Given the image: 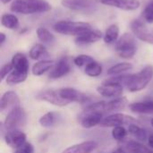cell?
<instances>
[{"label":"cell","instance_id":"1","mask_svg":"<svg viewBox=\"0 0 153 153\" xmlns=\"http://www.w3.org/2000/svg\"><path fill=\"white\" fill-rule=\"evenodd\" d=\"M51 4L46 0H14L11 4V11L20 14H34L50 11Z\"/></svg>","mask_w":153,"mask_h":153},{"label":"cell","instance_id":"2","mask_svg":"<svg viewBox=\"0 0 153 153\" xmlns=\"http://www.w3.org/2000/svg\"><path fill=\"white\" fill-rule=\"evenodd\" d=\"M13 65L12 73L6 77V83L9 85H15L23 82L29 74V61L25 55L16 53L11 61Z\"/></svg>","mask_w":153,"mask_h":153},{"label":"cell","instance_id":"3","mask_svg":"<svg viewBox=\"0 0 153 153\" xmlns=\"http://www.w3.org/2000/svg\"><path fill=\"white\" fill-rule=\"evenodd\" d=\"M56 32L67 36H81L83 33L91 30V26L84 22H73V21H59L54 24Z\"/></svg>","mask_w":153,"mask_h":153},{"label":"cell","instance_id":"4","mask_svg":"<svg viewBox=\"0 0 153 153\" xmlns=\"http://www.w3.org/2000/svg\"><path fill=\"white\" fill-rule=\"evenodd\" d=\"M153 77V66L146 65L139 73L130 74L126 88L131 92L141 91L145 89L151 82Z\"/></svg>","mask_w":153,"mask_h":153},{"label":"cell","instance_id":"5","mask_svg":"<svg viewBox=\"0 0 153 153\" xmlns=\"http://www.w3.org/2000/svg\"><path fill=\"white\" fill-rule=\"evenodd\" d=\"M116 51L124 59L133 58L137 51V45L134 35L131 33L123 34L116 43Z\"/></svg>","mask_w":153,"mask_h":153},{"label":"cell","instance_id":"6","mask_svg":"<svg viewBox=\"0 0 153 153\" xmlns=\"http://www.w3.org/2000/svg\"><path fill=\"white\" fill-rule=\"evenodd\" d=\"M26 122H27V117L24 109L22 107L17 106L13 109L9 110L4 119V126L6 131H11L25 126Z\"/></svg>","mask_w":153,"mask_h":153},{"label":"cell","instance_id":"7","mask_svg":"<svg viewBox=\"0 0 153 153\" xmlns=\"http://www.w3.org/2000/svg\"><path fill=\"white\" fill-rule=\"evenodd\" d=\"M137 120L129 115H126L122 113H115L104 117L100 126L101 127H116V126H123L125 125L130 126L135 124Z\"/></svg>","mask_w":153,"mask_h":153},{"label":"cell","instance_id":"8","mask_svg":"<svg viewBox=\"0 0 153 153\" xmlns=\"http://www.w3.org/2000/svg\"><path fill=\"white\" fill-rule=\"evenodd\" d=\"M131 30L134 35L140 40L153 44V30L150 29L140 20H134L131 22Z\"/></svg>","mask_w":153,"mask_h":153},{"label":"cell","instance_id":"9","mask_svg":"<svg viewBox=\"0 0 153 153\" xmlns=\"http://www.w3.org/2000/svg\"><path fill=\"white\" fill-rule=\"evenodd\" d=\"M61 4L67 9L83 13L93 12L97 7L94 0H62Z\"/></svg>","mask_w":153,"mask_h":153},{"label":"cell","instance_id":"10","mask_svg":"<svg viewBox=\"0 0 153 153\" xmlns=\"http://www.w3.org/2000/svg\"><path fill=\"white\" fill-rule=\"evenodd\" d=\"M36 98L38 100L48 102L52 105L55 106H58V107H65L66 105H68L69 103L65 100L60 94L58 93V91H55V90H45L42 91L40 92H39L36 96Z\"/></svg>","mask_w":153,"mask_h":153},{"label":"cell","instance_id":"11","mask_svg":"<svg viewBox=\"0 0 153 153\" xmlns=\"http://www.w3.org/2000/svg\"><path fill=\"white\" fill-rule=\"evenodd\" d=\"M60 96L66 100L69 104L72 102L76 103H86L88 102L89 99L86 94L74 89V88H63L57 90Z\"/></svg>","mask_w":153,"mask_h":153},{"label":"cell","instance_id":"12","mask_svg":"<svg viewBox=\"0 0 153 153\" xmlns=\"http://www.w3.org/2000/svg\"><path fill=\"white\" fill-rule=\"evenodd\" d=\"M71 72V64L68 57L60 58L50 70L48 77L50 79H59Z\"/></svg>","mask_w":153,"mask_h":153},{"label":"cell","instance_id":"13","mask_svg":"<svg viewBox=\"0 0 153 153\" xmlns=\"http://www.w3.org/2000/svg\"><path fill=\"white\" fill-rule=\"evenodd\" d=\"M97 91L99 92V94H100L103 97L116 99L122 96L124 90H123V86L119 84L108 82L104 81L103 83L97 88Z\"/></svg>","mask_w":153,"mask_h":153},{"label":"cell","instance_id":"14","mask_svg":"<svg viewBox=\"0 0 153 153\" xmlns=\"http://www.w3.org/2000/svg\"><path fill=\"white\" fill-rule=\"evenodd\" d=\"M103 120V113L100 111H83L80 118V123L84 128H92L96 126H100Z\"/></svg>","mask_w":153,"mask_h":153},{"label":"cell","instance_id":"15","mask_svg":"<svg viewBox=\"0 0 153 153\" xmlns=\"http://www.w3.org/2000/svg\"><path fill=\"white\" fill-rule=\"evenodd\" d=\"M101 4L124 11H134L141 5L139 0H100Z\"/></svg>","mask_w":153,"mask_h":153},{"label":"cell","instance_id":"16","mask_svg":"<svg viewBox=\"0 0 153 153\" xmlns=\"http://www.w3.org/2000/svg\"><path fill=\"white\" fill-rule=\"evenodd\" d=\"M4 142L10 147L17 149L26 143V134L18 129L7 131L4 135Z\"/></svg>","mask_w":153,"mask_h":153},{"label":"cell","instance_id":"17","mask_svg":"<svg viewBox=\"0 0 153 153\" xmlns=\"http://www.w3.org/2000/svg\"><path fill=\"white\" fill-rule=\"evenodd\" d=\"M20 100L18 95L12 91H6L3 94L0 100V109L4 111L7 109H13V108L20 106Z\"/></svg>","mask_w":153,"mask_h":153},{"label":"cell","instance_id":"18","mask_svg":"<svg viewBox=\"0 0 153 153\" xmlns=\"http://www.w3.org/2000/svg\"><path fill=\"white\" fill-rule=\"evenodd\" d=\"M97 147L98 143L95 141H86L68 147L62 153H91Z\"/></svg>","mask_w":153,"mask_h":153},{"label":"cell","instance_id":"19","mask_svg":"<svg viewBox=\"0 0 153 153\" xmlns=\"http://www.w3.org/2000/svg\"><path fill=\"white\" fill-rule=\"evenodd\" d=\"M102 37L101 31L98 30H91L85 33H83L81 36L76 37L75 39V43L78 45H88V44H92L97 41H99Z\"/></svg>","mask_w":153,"mask_h":153},{"label":"cell","instance_id":"20","mask_svg":"<svg viewBox=\"0 0 153 153\" xmlns=\"http://www.w3.org/2000/svg\"><path fill=\"white\" fill-rule=\"evenodd\" d=\"M129 108L132 112L136 114L153 115V100H143L132 103L129 105Z\"/></svg>","mask_w":153,"mask_h":153},{"label":"cell","instance_id":"21","mask_svg":"<svg viewBox=\"0 0 153 153\" xmlns=\"http://www.w3.org/2000/svg\"><path fill=\"white\" fill-rule=\"evenodd\" d=\"M55 62L53 60H40L33 65L31 72L35 76H40L53 68Z\"/></svg>","mask_w":153,"mask_h":153},{"label":"cell","instance_id":"22","mask_svg":"<svg viewBox=\"0 0 153 153\" xmlns=\"http://www.w3.org/2000/svg\"><path fill=\"white\" fill-rule=\"evenodd\" d=\"M127 104V100L124 97L116 98L110 101H105L104 103V112H114L122 110L126 108Z\"/></svg>","mask_w":153,"mask_h":153},{"label":"cell","instance_id":"23","mask_svg":"<svg viewBox=\"0 0 153 153\" xmlns=\"http://www.w3.org/2000/svg\"><path fill=\"white\" fill-rule=\"evenodd\" d=\"M126 150L129 153H153V150L138 141H128L126 143Z\"/></svg>","mask_w":153,"mask_h":153},{"label":"cell","instance_id":"24","mask_svg":"<svg viewBox=\"0 0 153 153\" xmlns=\"http://www.w3.org/2000/svg\"><path fill=\"white\" fill-rule=\"evenodd\" d=\"M1 24L9 29V30H16L20 26L19 19L16 15L12 13H4L1 16Z\"/></svg>","mask_w":153,"mask_h":153},{"label":"cell","instance_id":"25","mask_svg":"<svg viewBox=\"0 0 153 153\" xmlns=\"http://www.w3.org/2000/svg\"><path fill=\"white\" fill-rule=\"evenodd\" d=\"M29 56L33 60H45L43 58L48 56V52L42 44H36L30 48Z\"/></svg>","mask_w":153,"mask_h":153},{"label":"cell","instance_id":"26","mask_svg":"<svg viewBox=\"0 0 153 153\" xmlns=\"http://www.w3.org/2000/svg\"><path fill=\"white\" fill-rule=\"evenodd\" d=\"M118 37H119V27L117 24H111L107 29L103 39L105 43L112 44L118 40Z\"/></svg>","mask_w":153,"mask_h":153},{"label":"cell","instance_id":"27","mask_svg":"<svg viewBox=\"0 0 153 153\" xmlns=\"http://www.w3.org/2000/svg\"><path fill=\"white\" fill-rule=\"evenodd\" d=\"M128 131L136 139V141H138V142H145L148 139L147 131L144 128L139 126L136 124L130 125Z\"/></svg>","mask_w":153,"mask_h":153},{"label":"cell","instance_id":"28","mask_svg":"<svg viewBox=\"0 0 153 153\" xmlns=\"http://www.w3.org/2000/svg\"><path fill=\"white\" fill-rule=\"evenodd\" d=\"M133 69V65L131 63L128 62H123V63H118L113 66H111L108 70V75H112V76H116V75H119L121 74H124L129 70Z\"/></svg>","mask_w":153,"mask_h":153},{"label":"cell","instance_id":"29","mask_svg":"<svg viewBox=\"0 0 153 153\" xmlns=\"http://www.w3.org/2000/svg\"><path fill=\"white\" fill-rule=\"evenodd\" d=\"M84 73L90 77H98L102 73V66L97 61H92L84 68Z\"/></svg>","mask_w":153,"mask_h":153},{"label":"cell","instance_id":"30","mask_svg":"<svg viewBox=\"0 0 153 153\" xmlns=\"http://www.w3.org/2000/svg\"><path fill=\"white\" fill-rule=\"evenodd\" d=\"M37 37L41 42L46 44H50L55 41V36L45 27H39L37 29Z\"/></svg>","mask_w":153,"mask_h":153},{"label":"cell","instance_id":"31","mask_svg":"<svg viewBox=\"0 0 153 153\" xmlns=\"http://www.w3.org/2000/svg\"><path fill=\"white\" fill-rule=\"evenodd\" d=\"M56 114L54 112H48L39 118V122L40 126L43 127H50L54 126V124L56 123Z\"/></svg>","mask_w":153,"mask_h":153},{"label":"cell","instance_id":"32","mask_svg":"<svg viewBox=\"0 0 153 153\" xmlns=\"http://www.w3.org/2000/svg\"><path fill=\"white\" fill-rule=\"evenodd\" d=\"M92 61H94V59L88 55H79L74 58V64L78 67L86 66L88 64H90Z\"/></svg>","mask_w":153,"mask_h":153},{"label":"cell","instance_id":"33","mask_svg":"<svg viewBox=\"0 0 153 153\" xmlns=\"http://www.w3.org/2000/svg\"><path fill=\"white\" fill-rule=\"evenodd\" d=\"M143 17L148 23H153V0L150 1L143 11Z\"/></svg>","mask_w":153,"mask_h":153},{"label":"cell","instance_id":"34","mask_svg":"<svg viewBox=\"0 0 153 153\" xmlns=\"http://www.w3.org/2000/svg\"><path fill=\"white\" fill-rule=\"evenodd\" d=\"M127 135V131L124 126H116L112 130V137L117 141H123Z\"/></svg>","mask_w":153,"mask_h":153},{"label":"cell","instance_id":"35","mask_svg":"<svg viewBox=\"0 0 153 153\" xmlns=\"http://www.w3.org/2000/svg\"><path fill=\"white\" fill-rule=\"evenodd\" d=\"M34 152V147L30 143H25L22 146L15 149L14 153H33Z\"/></svg>","mask_w":153,"mask_h":153},{"label":"cell","instance_id":"36","mask_svg":"<svg viewBox=\"0 0 153 153\" xmlns=\"http://www.w3.org/2000/svg\"><path fill=\"white\" fill-rule=\"evenodd\" d=\"M13 65L12 63H7V64H4L2 67H1V80L3 81L4 78H6L13 71Z\"/></svg>","mask_w":153,"mask_h":153},{"label":"cell","instance_id":"37","mask_svg":"<svg viewBox=\"0 0 153 153\" xmlns=\"http://www.w3.org/2000/svg\"><path fill=\"white\" fill-rule=\"evenodd\" d=\"M5 39H6L5 34H4V32H1V33H0V46H1V47L4 45V43Z\"/></svg>","mask_w":153,"mask_h":153},{"label":"cell","instance_id":"38","mask_svg":"<svg viewBox=\"0 0 153 153\" xmlns=\"http://www.w3.org/2000/svg\"><path fill=\"white\" fill-rule=\"evenodd\" d=\"M112 153H129L126 149H124V148H118V149H117L116 151H114Z\"/></svg>","mask_w":153,"mask_h":153},{"label":"cell","instance_id":"39","mask_svg":"<svg viewBox=\"0 0 153 153\" xmlns=\"http://www.w3.org/2000/svg\"><path fill=\"white\" fill-rule=\"evenodd\" d=\"M148 143H149L150 148L153 149V134L149 136V138H148Z\"/></svg>","mask_w":153,"mask_h":153},{"label":"cell","instance_id":"40","mask_svg":"<svg viewBox=\"0 0 153 153\" xmlns=\"http://www.w3.org/2000/svg\"><path fill=\"white\" fill-rule=\"evenodd\" d=\"M12 0H1V2L3 3V4H8L9 2H11Z\"/></svg>","mask_w":153,"mask_h":153},{"label":"cell","instance_id":"41","mask_svg":"<svg viewBox=\"0 0 153 153\" xmlns=\"http://www.w3.org/2000/svg\"><path fill=\"white\" fill-rule=\"evenodd\" d=\"M151 124H152V127H153V118L151 120Z\"/></svg>","mask_w":153,"mask_h":153}]
</instances>
